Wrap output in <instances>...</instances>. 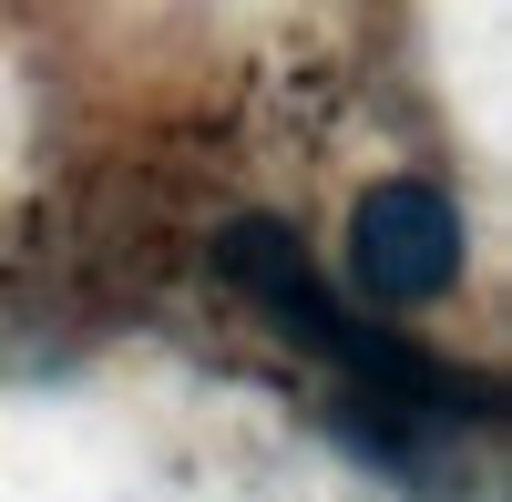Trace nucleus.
<instances>
[{"instance_id": "obj_1", "label": "nucleus", "mask_w": 512, "mask_h": 502, "mask_svg": "<svg viewBox=\"0 0 512 502\" xmlns=\"http://www.w3.org/2000/svg\"><path fill=\"white\" fill-rule=\"evenodd\" d=\"M216 267H226L246 298L277 318V339L338 359V369H349V380H359L379 410H431V400H441V369L420 359V349H400V339H379V328H359L349 308L328 298V277L308 267V246H297L277 216H236V226L216 236Z\"/></svg>"}, {"instance_id": "obj_2", "label": "nucleus", "mask_w": 512, "mask_h": 502, "mask_svg": "<svg viewBox=\"0 0 512 502\" xmlns=\"http://www.w3.org/2000/svg\"><path fill=\"white\" fill-rule=\"evenodd\" d=\"M349 277L369 287L379 308L451 298V277H461V216H451V195L420 185V175L359 195V216H349Z\"/></svg>"}]
</instances>
